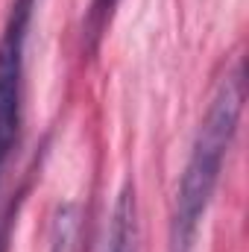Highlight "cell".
<instances>
[{"instance_id":"cell-1","label":"cell","mask_w":249,"mask_h":252,"mask_svg":"<svg viewBox=\"0 0 249 252\" xmlns=\"http://www.w3.org/2000/svg\"><path fill=\"white\" fill-rule=\"evenodd\" d=\"M244 103H247V70L244 62H235L217 82L208 109L196 126L185 170L179 176L176 196H173L167 252H196L199 226L217 190L223 161L235 144Z\"/></svg>"},{"instance_id":"cell-2","label":"cell","mask_w":249,"mask_h":252,"mask_svg":"<svg viewBox=\"0 0 249 252\" xmlns=\"http://www.w3.org/2000/svg\"><path fill=\"white\" fill-rule=\"evenodd\" d=\"M38 0H12L0 32V176L21 141L24 129V76L27 41Z\"/></svg>"},{"instance_id":"cell-3","label":"cell","mask_w":249,"mask_h":252,"mask_svg":"<svg viewBox=\"0 0 249 252\" xmlns=\"http://www.w3.org/2000/svg\"><path fill=\"white\" fill-rule=\"evenodd\" d=\"M138 250H141L138 199H135V185L126 182L121 193H118V199H115V208H112L100 252H138Z\"/></svg>"},{"instance_id":"cell-4","label":"cell","mask_w":249,"mask_h":252,"mask_svg":"<svg viewBox=\"0 0 249 252\" xmlns=\"http://www.w3.org/2000/svg\"><path fill=\"white\" fill-rule=\"evenodd\" d=\"M82 208L79 202L56 205L47 232V252H79L82 247Z\"/></svg>"},{"instance_id":"cell-5","label":"cell","mask_w":249,"mask_h":252,"mask_svg":"<svg viewBox=\"0 0 249 252\" xmlns=\"http://www.w3.org/2000/svg\"><path fill=\"white\" fill-rule=\"evenodd\" d=\"M121 0H91L88 3V12H85V21H82V47L88 56H94L100 50V41L106 38L109 32V24L115 18V9H118Z\"/></svg>"},{"instance_id":"cell-6","label":"cell","mask_w":249,"mask_h":252,"mask_svg":"<svg viewBox=\"0 0 249 252\" xmlns=\"http://www.w3.org/2000/svg\"><path fill=\"white\" fill-rule=\"evenodd\" d=\"M18 199L3 211V217H0V252H9V244H12V229H15V223H18V208H21V202H24V196H27V185L15 193Z\"/></svg>"}]
</instances>
